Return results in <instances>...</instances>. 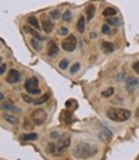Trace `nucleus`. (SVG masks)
Returning a JSON list of instances; mask_svg holds the SVG:
<instances>
[{
  "label": "nucleus",
  "instance_id": "f257e3e1",
  "mask_svg": "<svg viewBox=\"0 0 139 160\" xmlns=\"http://www.w3.org/2000/svg\"><path fill=\"white\" fill-rule=\"evenodd\" d=\"M97 154V147L92 143H79L75 148H74V156L79 158V159H88L92 158Z\"/></svg>",
  "mask_w": 139,
  "mask_h": 160
},
{
  "label": "nucleus",
  "instance_id": "f03ea898",
  "mask_svg": "<svg viewBox=\"0 0 139 160\" xmlns=\"http://www.w3.org/2000/svg\"><path fill=\"white\" fill-rule=\"evenodd\" d=\"M130 111L125 108H110L107 111V116L113 122H126L130 118Z\"/></svg>",
  "mask_w": 139,
  "mask_h": 160
},
{
  "label": "nucleus",
  "instance_id": "7ed1b4c3",
  "mask_svg": "<svg viewBox=\"0 0 139 160\" xmlns=\"http://www.w3.org/2000/svg\"><path fill=\"white\" fill-rule=\"evenodd\" d=\"M25 89L27 91V93H30V94H37V93H40L37 78L32 76V78L27 79V80H26V83H25Z\"/></svg>",
  "mask_w": 139,
  "mask_h": 160
},
{
  "label": "nucleus",
  "instance_id": "20e7f679",
  "mask_svg": "<svg viewBox=\"0 0 139 160\" xmlns=\"http://www.w3.org/2000/svg\"><path fill=\"white\" fill-rule=\"evenodd\" d=\"M77 45V40L75 35H68L63 42H62V48L66 52H74Z\"/></svg>",
  "mask_w": 139,
  "mask_h": 160
},
{
  "label": "nucleus",
  "instance_id": "39448f33",
  "mask_svg": "<svg viewBox=\"0 0 139 160\" xmlns=\"http://www.w3.org/2000/svg\"><path fill=\"white\" fill-rule=\"evenodd\" d=\"M31 119L34 120V123L36 125H41V124L45 123V120H46V112L44 111V110H41V108H37V110H35V111L32 112Z\"/></svg>",
  "mask_w": 139,
  "mask_h": 160
},
{
  "label": "nucleus",
  "instance_id": "423d86ee",
  "mask_svg": "<svg viewBox=\"0 0 139 160\" xmlns=\"http://www.w3.org/2000/svg\"><path fill=\"white\" fill-rule=\"evenodd\" d=\"M70 143H71V138H70V136H67V134L62 136L61 138L58 139V150H57V151L62 152V150L67 148L70 146Z\"/></svg>",
  "mask_w": 139,
  "mask_h": 160
},
{
  "label": "nucleus",
  "instance_id": "0eeeda50",
  "mask_svg": "<svg viewBox=\"0 0 139 160\" xmlns=\"http://www.w3.org/2000/svg\"><path fill=\"white\" fill-rule=\"evenodd\" d=\"M7 82L9 84H14V83H18L19 82V72L17 70H11L7 75Z\"/></svg>",
  "mask_w": 139,
  "mask_h": 160
},
{
  "label": "nucleus",
  "instance_id": "6e6552de",
  "mask_svg": "<svg viewBox=\"0 0 139 160\" xmlns=\"http://www.w3.org/2000/svg\"><path fill=\"white\" fill-rule=\"evenodd\" d=\"M48 56L52 57V58L58 56V45L55 44V42H53V40H50V42L48 43Z\"/></svg>",
  "mask_w": 139,
  "mask_h": 160
},
{
  "label": "nucleus",
  "instance_id": "1a4fd4ad",
  "mask_svg": "<svg viewBox=\"0 0 139 160\" xmlns=\"http://www.w3.org/2000/svg\"><path fill=\"white\" fill-rule=\"evenodd\" d=\"M41 23H43V28L46 34H50L53 30H54V25L50 19H46L45 16H43V19H41Z\"/></svg>",
  "mask_w": 139,
  "mask_h": 160
},
{
  "label": "nucleus",
  "instance_id": "9d476101",
  "mask_svg": "<svg viewBox=\"0 0 139 160\" xmlns=\"http://www.w3.org/2000/svg\"><path fill=\"white\" fill-rule=\"evenodd\" d=\"M139 87V79L137 78H129L126 80V88L129 89V91H134L135 88Z\"/></svg>",
  "mask_w": 139,
  "mask_h": 160
},
{
  "label": "nucleus",
  "instance_id": "9b49d317",
  "mask_svg": "<svg viewBox=\"0 0 139 160\" xmlns=\"http://www.w3.org/2000/svg\"><path fill=\"white\" fill-rule=\"evenodd\" d=\"M101 48H102V51L106 53V54H110L113 52V44L110 43V42H102L101 43Z\"/></svg>",
  "mask_w": 139,
  "mask_h": 160
},
{
  "label": "nucleus",
  "instance_id": "f8f14e48",
  "mask_svg": "<svg viewBox=\"0 0 139 160\" xmlns=\"http://www.w3.org/2000/svg\"><path fill=\"white\" fill-rule=\"evenodd\" d=\"M2 108L3 110H7V111H11V112H14V114H19L21 112V110H19L18 107L13 106L11 102H7V103H3L2 105Z\"/></svg>",
  "mask_w": 139,
  "mask_h": 160
},
{
  "label": "nucleus",
  "instance_id": "ddd939ff",
  "mask_svg": "<svg viewBox=\"0 0 139 160\" xmlns=\"http://www.w3.org/2000/svg\"><path fill=\"white\" fill-rule=\"evenodd\" d=\"M61 119L63 120V122H65L66 124H70V123H72V122H74V116H72V114H71V112L68 111V110H66V111H63V112H62Z\"/></svg>",
  "mask_w": 139,
  "mask_h": 160
},
{
  "label": "nucleus",
  "instance_id": "4468645a",
  "mask_svg": "<svg viewBox=\"0 0 139 160\" xmlns=\"http://www.w3.org/2000/svg\"><path fill=\"white\" fill-rule=\"evenodd\" d=\"M35 27H27V26H25L23 27V30H25V32H27V34H30V35H32V36H35V38H37L39 40H43L44 38L40 35V34H39L37 31H36V30H34Z\"/></svg>",
  "mask_w": 139,
  "mask_h": 160
},
{
  "label": "nucleus",
  "instance_id": "2eb2a0df",
  "mask_svg": "<svg viewBox=\"0 0 139 160\" xmlns=\"http://www.w3.org/2000/svg\"><path fill=\"white\" fill-rule=\"evenodd\" d=\"M85 13H86V18H88V21H90V19L94 17V14H95V7H94L93 4L88 5V7H86Z\"/></svg>",
  "mask_w": 139,
  "mask_h": 160
},
{
  "label": "nucleus",
  "instance_id": "dca6fc26",
  "mask_svg": "<svg viewBox=\"0 0 139 160\" xmlns=\"http://www.w3.org/2000/svg\"><path fill=\"white\" fill-rule=\"evenodd\" d=\"M111 137H112V133H111V132H108L107 129H104V131H102L101 133H99V138L103 139L104 142H108V141H110Z\"/></svg>",
  "mask_w": 139,
  "mask_h": 160
},
{
  "label": "nucleus",
  "instance_id": "f3484780",
  "mask_svg": "<svg viewBox=\"0 0 139 160\" xmlns=\"http://www.w3.org/2000/svg\"><path fill=\"white\" fill-rule=\"evenodd\" d=\"M37 139V134L36 133H27L21 136V141H35Z\"/></svg>",
  "mask_w": 139,
  "mask_h": 160
},
{
  "label": "nucleus",
  "instance_id": "a211bd4d",
  "mask_svg": "<svg viewBox=\"0 0 139 160\" xmlns=\"http://www.w3.org/2000/svg\"><path fill=\"white\" fill-rule=\"evenodd\" d=\"M85 30V18L84 17H80L77 21V31L79 32H84Z\"/></svg>",
  "mask_w": 139,
  "mask_h": 160
},
{
  "label": "nucleus",
  "instance_id": "6ab92c4d",
  "mask_svg": "<svg viewBox=\"0 0 139 160\" xmlns=\"http://www.w3.org/2000/svg\"><path fill=\"white\" fill-rule=\"evenodd\" d=\"M28 23L31 25L32 27H35L36 30H39V28H40V25H39V21H37V18H36V17H34V16L28 17Z\"/></svg>",
  "mask_w": 139,
  "mask_h": 160
},
{
  "label": "nucleus",
  "instance_id": "aec40b11",
  "mask_svg": "<svg viewBox=\"0 0 139 160\" xmlns=\"http://www.w3.org/2000/svg\"><path fill=\"white\" fill-rule=\"evenodd\" d=\"M116 13H117L116 9H115V8H110V7L106 8L104 11H103V16H104V17H112V16H115Z\"/></svg>",
  "mask_w": 139,
  "mask_h": 160
},
{
  "label": "nucleus",
  "instance_id": "412c9836",
  "mask_svg": "<svg viewBox=\"0 0 139 160\" xmlns=\"http://www.w3.org/2000/svg\"><path fill=\"white\" fill-rule=\"evenodd\" d=\"M66 107H67L68 110H76V107H77L76 99H68V101L66 102Z\"/></svg>",
  "mask_w": 139,
  "mask_h": 160
},
{
  "label": "nucleus",
  "instance_id": "4be33fe9",
  "mask_svg": "<svg viewBox=\"0 0 139 160\" xmlns=\"http://www.w3.org/2000/svg\"><path fill=\"white\" fill-rule=\"evenodd\" d=\"M106 19H107V23H110V25H118L120 23V19H118L117 17H106Z\"/></svg>",
  "mask_w": 139,
  "mask_h": 160
},
{
  "label": "nucleus",
  "instance_id": "5701e85b",
  "mask_svg": "<svg viewBox=\"0 0 139 160\" xmlns=\"http://www.w3.org/2000/svg\"><path fill=\"white\" fill-rule=\"evenodd\" d=\"M34 122V120H32ZM31 120H28V119H26L25 122H23V128L25 129H27V131H32V128H34V124L35 123H32Z\"/></svg>",
  "mask_w": 139,
  "mask_h": 160
},
{
  "label": "nucleus",
  "instance_id": "b1692460",
  "mask_svg": "<svg viewBox=\"0 0 139 160\" xmlns=\"http://www.w3.org/2000/svg\"><path fill=\"white\" fill-rule=\"evenodd\" d=\"M57 150H58V147H57L53 142H50V143L46 146V152H49V154H55Z\"/></svg>",
  "mask_w": 139,
  "mask_h": 160
},
{
  "label": "nucleus",
  "instance_id": "393cba45",
  "mask_svg": "<svg viewBox=\"0 0 139 160\" xmlns=\"http://www.w3.org/2000/svg\"><path fill=\"white\" fill-rule=\"evenodd\" d=\"M4 120H7V122L11 123V124H17V123H18V120H17L14 116L9 115V114H5V115H4Z\"/></svg>",
  "mask_w": 139,
  "mask_h": 160
},
{
  "label": "nucleus",
  "instance_id": "a878e982",
  "mask_svg": "<svg viewBox=\"0 0 139 160\" xmlns=\"http://www.w3.org/2000/svg\"><path fill=\"white\" fill-rule=\"evenodd\" d=\"M31 45L34 47L35 51H37V52L41 51V44H40V42H37L36 39H31Z\"/></svg>",
  "mask_w": 139,
  "mask_h": 160
},
{
  "label": "nucleus",
  "instance_id": "bb28decb",
  "mask_svg": "<svg viewBox=\"0 0 139 160\" xmlns=\"http://www.w3.org/2000/svg\"><path fill=\"white\" fill-rule=\"evenodd\" d=\"M113 92H115V89H113L112 87H110V88H107L106 91L102 92V97H106V98H107V97H111V96L113 94Z\"/></svg>",
  "mask_w": 139,
  "mask_h": 160
},
{
  "label": "nucleus",
  "instance_id": "cd10ccee",
  "mask_svg": "<svg viewBox=\"0 0 139 160\" xmlns=\"http://www.w3.org/2000/svg\"><path fill=\"white\" fill-rule=\"evenodd\" d=\"M48 98H49V96H48V94H44L43 97H40L39 99H36V101H34L32 103H34V105H41V103L46 102V99H48Z\"/></svg>",
  "mask_w": 139,
  "mask_h": 160
},
{
  "label": "nucleus",
  "instance_id": "c85d7f7f",
  "mask_svg": "<svg viewBox=\"0 0 139 160\" xmlns=\"http://www.w3.org/2000/svg\"><path fill=\"white\" fill-rule=\"evenodd\" d=\"M102 32L106 34V35H110V34H112L113 31H112L111 27L108 26V25H103V27H102Z\"/></svg>",
  "mask_w": 139,
  "mask_h": 160
},
{
  "label": "nucleus",
  "instance_id": "c756f323",
  "mask_svg": "<svg viewBox=\"0 0 139 160\" xmlns=\"http://www.w3.org/2000/svg\"><path fill=\"white\" fill-rule=\"evenodd\" d=\"M49 17H50L52 19H58V18H61V13H59L58 11H52L50 13H49Z\"/></svg>",
  "mask_w": 139,
  "mask_h": 160
},
{
  "label": "nucleus",
  "instance_id": "7c9ffc66",
  "mask_svg": "<svg viewBox=\"0 0 139 160\" xmlns=\"http://www.w3.org/2000/svg\"><path fill=\"white\" fill-rule=\"evenodd\" d=\"M62 18H63V21H66V22H70V21H71V12H70V11H66Z\"/></svg>",
  "mask_w": 139,
  "mask_h": 160
},
{
  "label": "nucleus",
  "instance_id": "2f4dec72",
  "mask_svg": "<svg viewBox=\"0 0 139 160\" xmlns=\"http://www.w3.org/2000/svg\"><path fill=\"white\" fill-rule=\"evenodd\" d=\"M59 67H61L62 70H66L68 67V59H62V61L59 62Z\"/></svg>",
  "mask_w": 139,
  "mask_h": 160
},
{
  "label": "nucleus",
  "instance_id": "473e14b6",
  "mask_svg": "<svg viewBox=\"0 0 139 160\" xmlns=\"http://www.w3.org/2000/svg\"><path fill=\"white\" fill-rule=\"evenodd\" d=\"M58 34L62 35V36H63V35H67V34H68V27H61V28L58 30Z\"/></svg>",
  "mask_w": 139,
  "mask_h": 160
},
{
  "label": "nucleus",
  "instance_id": "72a5a7b5",
  "mask_svg": "<svg viewBox=\"0 0 139 160\" xmlns=\"http://www.w3.org/2000/svg\"><path fill=\"white\" fill-rule=\"evenodd\" d=\"M79 68H80V63H75V65H72V67H71V70H70V72H71V74H75L76 71H77V70Z\"/></svg>",
  "mask_w": 139,
  "mask_h": 160
},
{
  "label": "nucleus",
  "instance_id": "f704fd0d",
  "mask_svg": "<svg viewBox=\"0 0 139 160\" xmlns=\"http://www.w3.org/2000/svg\"><path fill=\"white\" fill-rule=\"evenodd\" d=\"M22 98H23V101H25V102H27V103H32V102H34L32 99L30 98L27 94H22Z\"/></svg>",
  "mask_w": 139,
  "mask_h": 160
},
{
  "label": "nucleus",
  "instance_id": "c9c22d12",
  "mask_svg": "<svg viewBox=\"0 0 139 160\" xmlns=\"http://www.w3.org/2000/svg\"><path fill=\"white\" fill-rule=\"evenodd\" d=\"M133 70H134L137 74H139V61H137V62L133 63Z\"/></svg>",
  "mask_w": 139,
  "mask_h": 160
},
{
  "label": "nucleus",
  "instance_id": "e433bc0d",
  "mask_svg": "<svg viewBox=\"0 0 139 160\" xmlns=\"http://www.w3.org/2000/svg\"><path fill=\"white\" fill-rule=\"evenodd\" d=\"M5 68H7V65H5V63H3V65H2V70H0V72L4 74V72H5Z\"/></svg>",
  "mask_w": 139,
  "mask_h": 160
},
{
  "label": "nucleus",
  "instance_id": "4c0bfd02",
  "mask_svg": "<svg viewBox=\"0 0 139 160\" xmlns=\"http://www.w3.org/2000/svg\"><path fill=\"white\" fill-rule=\"evenodd\" d=\"M135 118H137V119H139V107L137 108V111H135Z\"/></svg>",
  "mask_w": 139,
  "mask_h": 160
}]
</instances>
